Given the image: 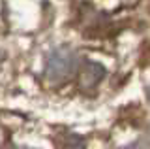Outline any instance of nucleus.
Masks as SVG:
<instances>
[{
	"mask_svg": "<svg viewBox=\"0 0 150 149\" xmlns=\"http://www.w3.org/2000/svg\"><path fill=\"white\" fill-rule=\"evenodd\" d=\"M79 68V59L71 49L68 47H56L45 59V80L51 83L66 81L73 76V72Z\"/></svg>",
	"mask_w": 150,
	"mask_h": 149,
	"instance_id": "1",
	"label": "nucleus"
},
{
	"mask_svg": "<svg viewBox=\"0 0 150 149\" xmlns=\"http://www.w3.org/2000/svg\"><path fill=\"white\" fill-rule=\"evenodd\" d=\"M103 77H105V68L101 66L100 62H92V60H86L83 64L81 72H79V89L84 92H90L94 87H98Z\"/></svg>",
	"mask_w": 150,
	"mask_h": 149,
	"instance_id": "2",
	"label": "nucleus"
},
{
	"mask_svg": "<svg viewBox=\"0 0 150 149\" xmlns=\"http://www.w3.org/2000/svg\"><path fill=\"white\" fill-rule=\"evenodd\" d=\"M84 142L77 134H62L60 138H56V149H83Z\"/></svg>",
	"mask_w": 150,
	"mask_h": 149,
	"instance_id": "3",
	"label": "nucleus"
},
{
	"mask_svg": "<svg viewBox=\"0 0 150 149\" xmlns=\"http://www.w3.org/2000/svg\"><path fill=\"white\" fill-rule=\"evenodd\" d=\"M131 149H144V147H143V145H139V143H137V145H133Z\"/></svg>",
	"mask_w": 150,
	"mask_h": 149,
	"instance_id": "4",
	"label": "nucleus"
}]
</instances>
